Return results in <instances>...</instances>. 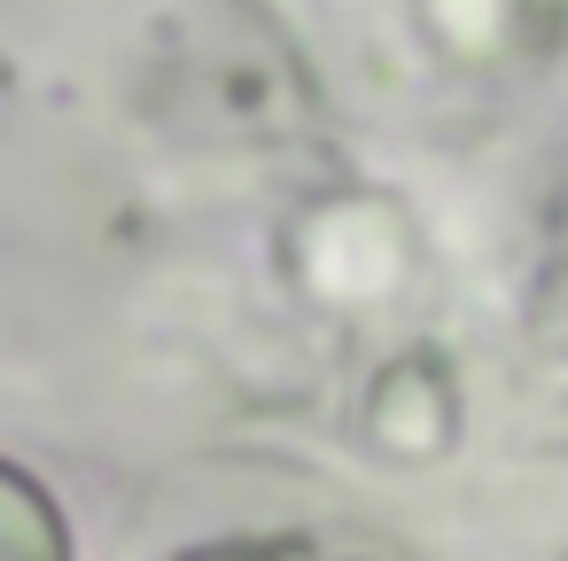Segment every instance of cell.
I'll list each match as a JSON object with an SVG mask.
<instances>
[{
    "label": "cell",
    "instance_id": "1",
    "mask_svg": "<svg viewBox=\"0 0 568 561\" xmlns=\"http://www.w3.org/2000/svg\"><path fill=\"white\" fill-rule=\"evenodd\" d=\"M0 561H71L55 499L9 460H0Z\"/></svg>",
    "mask_w": 568,
    "mask_h": 561
},
{
    "label": "cell",
    "instance_id": "2",
    "mask_svg": "<svg viewBox=\"0 0 568 561\" xmlns=\"http://www.w3.org/2000/svg\"><path fill=\"white\" fill-rule=\"evenodd\" d=\"M187 561H265V553H242V545H203V553H187Z\"/></svg>",
    "mask_w": 568,
    "mask_h": 561
}]
</instances>
